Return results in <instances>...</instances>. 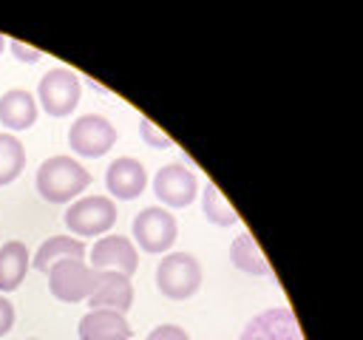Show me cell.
Instances as JSON below:
<instances>
[{
    "label": "cell",
    "mask_w": 363,
    "mask_h": 340,
    "mask_svg": "<svg viewBox=\"0 0 363 340\" xmlns=\"http://www.w3.org/2000/svg\"><path fill=\"white\" fill-rule=\"evenodd\" d=\"M31 266V255L23 241H6L0 246V292H14Z\"/></svg>",
    "instance_id": "obj_15"
},
{
    "label": "cell",
    "mask_w": 363,
    "mask_h": 340,
    "mask_svg": "<svg viewBox=\"0 0 363 340\" xmlns=\"http://www.w3.org/2000/svg\"><path fill=\"white\" fill-rule=\"evenodd\" d=\"M139 136H142L145 144H150V147H156V150H167V147H173V139L164 136L150 119H142V122H139Z\"/></svg>",
    "instance_id": "obj_20"
},
{
    "label": "cell",
    "mask_w": 363,
    "mask_h": 340,
    "mask_svg": "<svg viewBox=\"0 0 363 340\" xmlns=\"http://www.w3.org/2000/svg\"><path fill=\"white\" fill-rule=\"evenodd\" d=\"M156 286L170 300H187L201 286V264L190 252H170L156 266Z\"/></svg>",
    "instance_id": "obj_3"
},
{
    "label": "cell",
    "mask_w": 363,
    "mask_h": 340,
    "mask_svg": "<svg viewBox=\"0 0 363 340\" xmlns=\"http://www.w3.org/2000/svg\"><path fill=\"white\" fill-rule=\"evenodd\" d=\"M91 269H99V272H119L125 278H130L139 266V255H136V246L130 238L125 235H105L94 244L91 249Z\"/></svg>",
    "instance_id": "obj_9"
},
{
    "label": "cell",
    "mask_w": 363,
    "mask_h": 340,
    "mask_svg": "<svg viewBox=\"0 0 363 340\" xmlns=\"http://www.w3.org/2000/svg\"><path fill=\"white\" fill-rule=\"evenodd\" d=\"M116 128L99 116V113H85L79 116L71 128H68V147L79 156H88V159H99L105 156L113 144H116Z\"/></svg>",
    "instance_id": "obj_6"
},
{
    "label": "cell",
    "mask_w": 363,
    "mask_h": 340,
    "mask_svg": "<svg viewBox=\"0 0 363 340\" xmlns=\"http://www.w3.org/2000/svg\"><path fill=\"white\" fill-rule=\"evenodd\" d=\"M62 221L79 238L102 235L116 224V204L111 196H82L65 210Z\"/></svg>",
    "instance_id": "obj_4"
},
{
    "label": "cell",
    "mask_w": 363,
    "mask_h": 340,
    "mask_svg": "<svg viewBox=\"0 0 363 340\" xmlns=\"http://www.w3.org/2000/svg\"><path fill=\"white\" fill-rule=\"evenodd\" d=\"M105 184H108V193L113 198H122V201H130L136 196H142V190L147 187V170L139 159H130V156H122V159H113L105 170Z\"/></svg>",
    "instance_id": "obj_11"
},
{
    "label": "cell",
    "mask_w": 363,
    "mask_h": 340,
    "mask_svg": "<svg viewBox=\"0 0 363 340\" xmlns=\"http://www.w3.org/2000/svg\"><path fill=\"white\" fill-rule=\"evenodd\" d=\"M9 48H11L14 60H20V62H40V60H43V51H40V48L23 45L20 40H11V42H9Z\"/></svg>",
    "instance_id": "obj_22"
},
{
    "label": "cell",
    "mask_w": 363,
    "mask_h": 340,
    "mask_svg": "<svg viewBox=\"0 0 363 340\" xmlns=\"http://www.w3.org/2000/svg\"><path fill=\"white\" fill-rule=\"evenodd\" d=\"M238 340H303V334H301L295 314L286 306H272L255 314L244 326Z\"/></svg>",
    "instance_id": "obj_10"
},
{
    "label": "cell",
    "mask_w": 363,
    "mask_h": 340,
    "mask_svg": "<svg viewBox=\"0 0 363 340\" xmlns=\"http://www.w3.org/2000/svg\"><path fill=\"white\" fill-rule=\"evenodd\" d=\"M133 329L125 314L111 309H91L79 320V340H130Z\"/></svg>",
    "instance_id": "obj_12"
},
{
    "label": "cell",
    "mask_w": 363,
    "mask_h": 340,
    "mask_svg": "<svg viewBox=\"0 0 363 340\" xmlns=\"http://www.w3.org/2000/svg\"><path fill=\"white\" fill-rule=\"evenodd\" d=\"M130 230H133L136 244H139L145 252H150V255L167 252V249L173 246L176 235H179L176 218H173L167 210H162V207H145L142 212H136Z\"/></svg>",
    "instance_id": "obj_7"
},
{
    "label": "cell",
    "mask_w": 363,
    "mask_h": 340,
    "mask_svg": "<svg viewBox=\"0 0 363 340\" xmlns=\"http://www.w3.org/2000/svg\"><path fill=\"white\" fill-rule=\"evenodd\" d=\"M0 122L9 130H28L37 122V99L23 88L6 91L0 96Z\"/></svg>",
    "instance_id": "obj_14"
},
{
    "label": "cell",
    "mask_w": 363,
    "mask_h": 340,
    "mask_svg": "<svg viewBox=\"0 0 363 340\" xmlns=\"http://www.w3.org/2000/svg\"><path fill=\"white\" fill-rule=\"evenodd\" d=\"M153 193L167 207H187L199 196V178L190 167L173 162L156 170L153 176Z\"/></svg>",
    "instance_id": "obj_8"
},
{
    "label": "cell",
    "mask_w": 363,
    "mask_h": 340,
    "mask_svg": "<svg viewBox=\"0 0 363 340\" xmlns=\"http://www.w3.org/2000/svg\"><path fill=\"white\" fill-rule=\"evenodd\" d=\"M88 306H91V309H111V312L125 314V312L133 306V286H130V278H125V275H119V272H102V280H99V286L94 289V295L88 298Z\"/></svg>",
    "instance_id": "obj_13"
},
{
    "label": "cell",
    "mask_w": 363,
    "mask_h": 340,
    "mask_svg": "<svg viewBox=\"0 0 363 340\" xmlns=\"http://www.w3.org/2000/svg\"><path fill=\"white\" fill-rule=\"evenodd\" d=\"M201 212H204V218H207L210 224H216V227H233V224H238L235 210H233L230 201L218 193V187H216L213 181H210L207 190L201 193Z\"/></svg>",
    "instance_id": "obj_19"
},
{
    "label": "cell",
    "mask_w": 363,
    "mask_h": 340,
    "mask_svg": "<svg viewBox=\"0 0 363 340\" xmlns=\"http://www.w3.org/2000/svg\"><path fill=\"white\" fill-rule=\"evenodd\" d=\"M79 94H82V85H79V76L71 71V68H51L43 74L40 85H37V96H40V105L48 116H68L77 105H79Z\"/></svg>",
    "instance_id": "obj_5"
},
{
    "label": "cell",
    "mask_w": 363,
    "mask_h": 340,
    "mask_svg": "<svg viewBox=\"0 0 363 340\" xmlns=\"http://www.w3.org/2000/svg\"><path fill=\"white\" fill-rule=\"evenodd\" d=\"M3 45H6V40H3V34H0V54H3Z\"/></svg>",
    "instance_id": "obj_24"
},
{
    "label": "cell",
    "mask_w": 363,
    "mask_h": 340,
    "mask_svg": "<svg viewBox=\"0 0 363 340\" xmlns=\"http://www.w3.org/2000/svg\"><path fill=\"white\" fill-rule=\"evenodd\" d=\"M85 252H88L85 241L71 238V235H51V238L43 241L40 249L34 252L31 266H34L37 272H48L51 264H57V261H62V258H85Z\"/></svg>",
    "instance_id": "obj_16"
},
{
    "label": "cell",
    "mask_w": 363,
    "mask_h": 340,
    "mask_svg": "<svg viewBox=\"0 0 363 340\" xmlns=\"http://www.w3.org/2000/svg\"><path fill=\"white\" fill-rule=\"evenodd\" d=\"M145 340H190V334L182 329V326H173V323H164V326H156Z\"/></svg>",
    "instance_id": "obj_21"
},
{
    "label": "cell",
    "mask_w": 363,
    "mask_h": 340,
    "mask_svg": "<svg viewBox=\"0 0 363 340\" xmlns=\"http://www.w3.org/2000/svg\"><path fill=\"white\" fill-rule=\"evenodd\" d=\"M26 167V147L17 136L0 133V187L11 184Z\"/></svg>",
    "instance_id": "obj_18"
},
{
    "label": "cell",
    "mask_w": 363,
    "mask_h": 340,
    "mask_svg": "<svg viewBox=\"0 0 363 340\" xmlns=\"http://www.w3.org/2000/svg\"><path fill=\"white\" fill-rule=\"evenodd\" d=\"M99 280H102V272L91 269L82 258H62L48 269V289L62 303L88 300L99 286Z\"/></svg>",
    "instance_id": "obj_2"
},
{
    "label": "cell",
    "mask_w": 363,
    "mask_h": 340,
    "mask_svg": "<svg viewBox=\"0 0 363 340\" xmlns=\"http://www.w3.org/2000/svg\"><path fill=\"white\" fill-rule=\"evenodd\" d=\"M230 261L241 269V272H250V275H272V266L267 264L258 241L250 235V232H241L233 244H230Z\"/></svg>",
    "instance_id": "obj_17"
},
{
    "label": "cell",
    "mask_w": 363,
    "mask_h": 340,
    "mask_svg": "<svg viewBox=\"0 0 363 340\" xmlns=\"http://www.w3.org/2000/svg\"><path fill=\"white\" fill-rule=\"evenodd\" d=\"M11 326H14V306L0 295V337L9 334Z\"/></svg>",
    "instance_id": "obj_23"
},
{
    "label": "cell",
    "mask_w": 363,
    "mask_h": 340,
    "mask_svg": "<svg viewBox=\"0 0 363 340\" xmlns=\"http://www.w3.org/2000/svg\"><path fill=\"white\" fill-rule=\"evenodd\" d=\"M91 184V173L71 156H51L37 170V193L51 204L77 198Z\"/></svg>",
    "instance_id": "obj_1"
}]
</instances>
